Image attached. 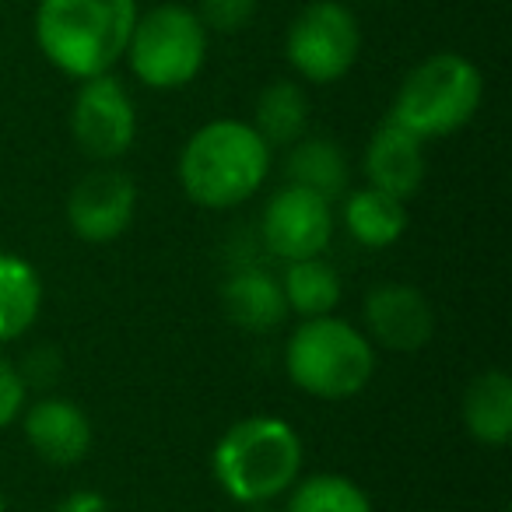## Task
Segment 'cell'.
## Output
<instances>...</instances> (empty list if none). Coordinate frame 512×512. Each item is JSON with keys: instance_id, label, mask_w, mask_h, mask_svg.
<instances>
[{"instance_id": "13", "label": "cell", "mask_w": 512, "mask_h": 512, "mask_svg": "<svg viewBox=\"0 0 512 512\" xmlns=\"http://www.w3.org/2000/svg\"><path fill=\"white\" fill-rule=\"evenodd\" d=\"M362 176L365 186H376V190L393 193L400 200H411L428 176L425 141L386 116L372 130L369 144L362 151Z\"/></svg>"}, {"instance_id": "10", "label": "cell", "mask_w": 512, "mask_h": 512, "mask_svg": "<svg viewBox=\"0 0 512 512\" xmlns=\"http://www.w3.org/2000/svg\"><path fill=\"white\" fill-rule=\"evenodd\" d=\"M64 211L67 225L81 242L109 246L134 225L137 183L116 165H99L71 186Z\"/></svg>"}, {"instance_id": "23", "label": "cell", "mask_w": 512, "mask_h": 512, "mask_svg": "<svg viewBox=\"0 0 512 512\" xmlns=\"http://www.w3.org/2000/svg\"><path fill=\"white\" fill-rule=\"evenodd\" d=\"M29 404V383H25L22 369L0 351V432L18 421V414Z\"/></svg>"}, {"instance_id": "1", "label": "cell", "mask_w": 512, "mask_h": 512, "mask_svg": "<svg viewBox=\"0 0 512 512\" xmlns=\"http://www.w3.org/2000/svg\"><path fill=\"white\" fill-rule=\"evenodd\" d=\"M274 148L249 120H211L186 137L176 176L183 193L207 211H228L260 193L271 176Z\"/></svg>"}, {"instance_id": "19", "label": "cell", "mask_w": 512, "mask_h": 512, "mask_svg": "<svg viewBox=\"0 0 512 512\" xmlns=\"http://www.w3.org/2000/svg\"><path fill=\"white\" fill-rule=\"evenodd\" d=\"M309 116H313V106H309L306 88L292 78H274L256 95L249 123L271 148H292L299 137L309 134Z\"/></svg>"}, {"instance_id": "22", "label": "cell", "mask_w": 512, "mask_h": 512, "mask_svg": "<svg viewBox=\"0 0 512 512\" xmlns=\"http://www.w3.org/2000/svg\"><path fill=\"white\" fill-rule=\"evenodd\" d=\"M197 18L214 36H239L260 15V0H197Z\"/></svg>"}, {"instance_id": "3", "label": "cell", "mask_w": 512, "mask_h": 512, "mask_svg": "<svg viewBox=\"0 0 512 512\" xmlns=\"http://www.w3.org/2000/svg\"><path fill=\"white\" fill-rule=\"evenodd\" d=\"M302 460L306 449L292 421L278 414H249L214 442L211 470L232 502L260 509L288 495L302 477Z\"/></svg>"}, {"instance_id": "14", "label": "cell", "mask_w": 512, "mask_h": 512, "mask_svg": "<svg viewBox=\"0 0 512 512\" xmlns=\"http://www.w3.org/2000/svg\"><path fill=\"white\" fill-rule=\"evenodd\" d=\"M221 309L239 330L271 334L288 320V302L281 281L256 264H242L221 285Z\"/></svg>"}, {"instance_id": "4", "label": "cell", "mask_w": 512, "mask_h": 512, "mask_svg": "<svg viewBox=\"0 0 512 512\" xmlns=\"http://www.w3.org/2000/svg\"><path fill=\"white\" fill-rule=\"evenodd\" d=\"M376 344L362 327L337 313L309 316L292 330L285 348V372L306 397L351 400L376 376Z\"/></svg>"}, {"instance_id": "7", "label": "cell", "mask_w": 512, "mask_h": 512, "mask_svg": "<svg viewBox=\"0 0 512 512\" xmlns=\"http://www.w3.org/2000/svg\"><path fill=\"white\" fill-rule=\"evenodd\" d=\"M362 57V25L344 0H309L285 29V60L306 85H337Z\"/></svg>"}, {"instance_id": "17", "label": "cell", "mask_w": 512, "mask_h": 512, "mask_svg": "<svg viewBox=\"0 0 512 512\" xmlns=\"http://www.w3.org/2000/svg\"><path fill=\"white\" fill-rule=\"evenodd\" d=\"M43 313V278L18 253L0 246V344H15Z\"/></svg>"}, {"instance_id": "5", "label": "cell", "mask_w": 512, "mask_h": 512, "mask_svg": "<svg viewBox=\"0 0 512 512\" xmlns=\"http://www.w3.org/2000/svg\"><path fill=\"white\" fill-rule=\"evenodd\" d=\"M484 102V74L470 57L453 50L428 53L411 67L393 95L390 120L421 141H442L463 130Z\"/></svg>"}, {"instance_id": "11", "label": "cell", "mask_w": 512, "mask_h": 512, "mask_svg": "<svg viewBox=\"0 0 512 512\" xmlns=\"http://www.w3.org/2000/svg\"><path fill=\"white\" fill-rule=\"evenodd\" d=\"M365 337L393 355H418L435 337V306L418 285L379 281L362 299Z\"/></svg>"}, {"instance_id": "20", "label": "cell", "mask_w": 512, "mask_h": 512, "mask_svg": "<svg viewBox=\"0 0 512 512\" xmlns=\"http://www.w3.org/2000/svg\"><path fill=\"white\" fill-rule=\"evenodd\" d=\"M281 292H285L288 313H299L302 320L309 316H327L341 302V274L334 264H327L323 256H306V260H292L281 271Z\"/></svg>"}, {"instance_id": "25", "label": "cell", "mask_w": 512, "mask_h": 512, "mask_svg": "<svg viewBox=\"0 0 512 512\" xmlns=\"http://www.w3.org/2000/svg\"><path fill=\"white\" fill-rule=\"evenodd\" d=\"M0 512H8V498H4V491H0Z\"/></svg>"}, {"instance_id": "21", "label": "cell", "mask_w": 512, "mask_h": 512, "mask_svg": "<svg viewBox=\"0 0 512 512\" xmlns=\"http://www.w3.org/2000/svg\"><path fill=\"white\" fill-rule=\"evenodd\" d=\"M281 512H372V498L344 474H309L288 488Z\"/></svg>"}, {"instance_id": "26", "label": "cell", "mask_w": 512, "mask_h": 512, "mask_svg": "<svg viewBox=\"0 0 512 512\" xmlns=\"http://www.w3.org/2000/svg\"><path fill=\"white\" fill-rule=\"evenodd\" d=\"M344 4H376V0H344Z\"/></svg>"}, {"instance_id": "18", "label": "cell", "mask_w": 512, "mask_h": 512, "mask_svg": "<svg viewBox=\"0 0 512 512\" xmlns=\"http://www.w3.org/2000/svg\"><path fill=\"white\" fill-rule=\"evenodd\" d=\"M285 176L288 183L295 186H306V190L320 193L334 204L337 197L348 193L351 183V165L344 148L334 141V137H323V134H306L285 148Z\"/></svg>"}, {"instance_id": "24", "label": "cell", "mask_w": 512, "mask_h": 512, "mask_svg": "<svg viewBox=\"0 0 512 512\" xmlns=\"http://www.w3.org/2000/svg\"><path fill=\"white\" fill-rule=\"evenodd\" d=\"M53 512H113V509H109L106 495H99V491H92V488H81L60 498V502L53 505Z\"/></svg>"}, {"instance_id": "2", "label": "cell", "mask_w": 512, "mask_h": 512, "mask_svg": "<svg viewBox=\"0 0 512 512\" xmlns=\"http://www.w3.org/2000/svg\"><path fill=\"white\" fill-rule=\"evenodd\" d=\"M137 11V0H39L32 39L64 78L88 81L123 60Z\"/></svg>"}, {"instance_id": "12", "label": "cell", "mask_w": 512, "mask_h": 512, "mask_svg": "<svg viewBox=\"0 0 512 512\" xmlns=\"http://www.w3.org/2000/svg\"><path fill=\"white\" fill-rule=\"evenodd\" d=\"M18 418L29 449L50 467H78L95 446L92 418L67 397H39Z\"/></svg>"}, {"instance_id": "8", "label": "cell", "mask_w": 512, "mask_h": 512, "mask_svg": "<svg viewBox=\"0 0 512 512\" xmlns=\"http://www.w3.org/2000/svg\"><path fill=\"white\" fill-rule=\"evenodd\" d=\"M71 137L81 155L99 165H113L137 141V106L116 74L78 81L71 102Z\"/></svg>"}, {"instance_id": "9", "label": "cell", "mask_w": 512, "mask_h": 512, "mask_svg": "<svg viewBox=\"0 0 512 512\" xmlns=\"http://www.w3.org/2000/svg\"><path fill=\"white\" fill-rule=\"evenodd\" d=\"M260 239L281 264L323 256L334 239V204L306 186L285 183L260 214Z\"/></svg>"}, {"instance_id": "16", "label": "cell", "mask_w": 512, "mask_h": 512, "mask_svg": "<svg viewBox=\"0 0 512 512\" xmlns=\"http://www.w3.org/2000/svg\"><path fill=\"white\" fill-rule=\"evenodd\" d=\"M344 228L365 249H390L407 232V200L376 186H358L344 197Z\"/></svg>"}, {"instance_id": "6", "label": "cell", "mask_w": 512, "mask_h": 512, "mask_svg": "<svg viewBox=\"0 0 512 512\" xmlns=\"http://www.w3.org/2000/svg\"><path fill=\"white\" fill-rule=\"evenodd\" d=\"M207 50H211V32L204 29L197 11L176 0H162L155 8L137 11L123 60L144 88L179 92L200 78Z\"/></svg>"}, {"instance_id": "15", "label": "cell", "mask_w": 512, "mask_h": 512, "mask_svg": "<svg viewBox=\"0 0 512 512\" xmlns=\"http://www.w3.org/2000/svg\"><path fill=\"white\" fill-rule=\"evenodd\" d=\"M460 418L477 446L502 449L512 442V379L505 369H484L470 379L460 400Z\"/></svg>"}]
</instances>
